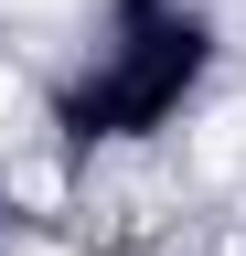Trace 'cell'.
Here are the masks:
<instances>
[{
  "label": "cell",
  "mask_w": 246,
  "mask_h": 256,
  "mask_svg": "<svg viewBox=\"0 0 246 256\" xmlns=\"http://www.w3.org/2000/svg\"><path fill=\"white\" fill-rule=\"evenodd\" d=\"M11 256H65V246H11Z\"/></svg>",
  "instance_id": "obj_2"
},
{
  "label": "cell",
  "mask_w": 246,
  "mask_h": 256,
  "mask_svg": "<svg viewBox=\"0 0 246 256\" xmlns=\"http://www.w3.org/2000/svg\"><path fill=\"white\" fill-rule=\"evenodd\" d=\"M11 107H22V75H11V64H0V118H11Z\"/></svg>",
  "instance_id": "obj_1"
}]
</instances>
